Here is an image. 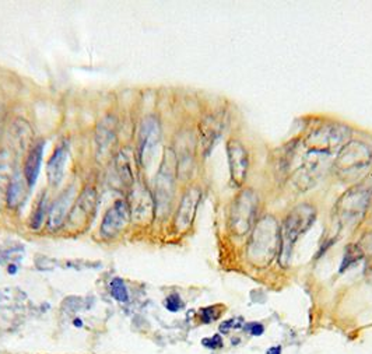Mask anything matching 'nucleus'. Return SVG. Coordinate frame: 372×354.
<instances>
[{
  "label": "nucleus",
  "mask_w": 372,
  "mask_h": 354,
  "mask_svg": "<svg viewBox=\"0 0 372 354\" xmlns=\"http://www.w3.org/2000/svg\"><path fill=\"white\" fill-rule=\"evenodd\" d=\"M315 220H316V210L311 204H298L288 213L280 228L279 255H280L281 266H287L293 255L294 245L302 234H305L311 228Z\"/></svg>",
  "instance_id": "1"
},
{
  "label": "nucleus",
  "mask_w": 372,
  "mask_h": 354,
  "mask_svg": "<svg viewBox=\"0 0 372 354\" xmlns=\"http://www.w3.org/2000/svg\"><path fill=\"white\" fill-rule=\"evenodd\" d=\"M280 251V228L272 216H265L256 224L248 247L249 261L256 266H266Z\"/></svg>",
  "instance_id": "2"
},
{
  "label": "nucleus",
  "mask_w": 372,
  "mask_h": 354,
  "mask_svg": "<svg viewBox=\"0 0 372 354\" xmlns=\"http://www.w3.org/2000/svg\"><path fill=\"white\" fill-rule=\"evenodd\" d=\"M372 163L371 149L358 140L348 142L339 151L334 161V171L344 181H354L359 178Z\"/></svg>",
  "instance_id": "3"
},
{
  "label": "nucleus",
  "mask_w": 372,
  "mask_h": 354,
  "mask_svg": "<svg viewBox=\"0 0 372 354\" xmlns=\"http://www.w3.org/2000/svg\"><path fill=\"white\" fill-rule=\"evenodd\" d=\"M372 199V185L352 186L336 204V217L341 227L358 223L364 217Z\"/></svg>",
  "instance_id": "4"
},
{
  "label": "nucleus",
  "mask_w": 372,
  "mask_h": 354,
  "mask_svg": "<svg viewBox=\"0 0 372 354\" xmlns=\"http://www.w3.org/2000/svg\"><path fill=\"white\" fill-rule=\"evenodd\" d=\"M351 131L340 124H325L313 129L307 138L304 145L307 150L320 151L332 156L336 150H340L348 143Z\"/></svg>",
  "instance_id": "5"
},
{
  "label": "nucleus",
  "mask_w": 372,
  "mask_h": 354,
  "mask_svg": "<svg viewBox=\"0 0 372 354\" xmlns=\"http://www.w3.org/2000/svg\"><path fill=\"white\" fill-rule=\"evenodd\" d=\"M258 211V196L252 190H242L231 207L229 227L235 235H245L255 223Z\"/></svg>",
  "instance_id": "6"
},
{
  "label": "nucleus",
  "mask_w": 372,
  "mask_h": 354,
  "mask_svg": "<svg viewBox=\"0 0 372 354\" xmlns=\"http://www.w3.org/2000/svg\"><path fill=\"white\" fill-rule=\"evenodd\" d=\"M176 158L172 151H167L164 157L161 168L158 171L156 179V210L157 211H168L171 200H172V190H174V179H175Z\"/></svg>",
  "instance_id": "7"
},
{
  "label": "nucleus",
  "mask_w": 372,
  "mask_h": 354,
  "mask_svg": "<svg viewBox=\"0 0 372 354\" xmlns=\"http://www.w3.org/2000/svg\"><path fill=\"white\" fill-rule=\"evenodd\" d=\"M227 157H228L231 179L236 186H241L248 174V151L239 140H229L227 143Z\"/></svg>",
  "instance_id": "8"
},
{
  "label": "nucleus",
  "mask_w": 372,
  "mask_h": 354,
  "mask_svg": "<svg viewBox=\"0 0 372 354\" xmlns=\"http://www.w3.org/2000/svg\"><path fill=\"white\" fill-rule=\"evenodd\" d=\"M132 218L131 206L125 200H117L111 209L106 211L101 224V232L105 237H113L119 234L129 224Z\"/></svg>",
  "instance_id": "9"
},
{
  "label": "nucleus",
  "mask_w": 372,
  "mask_h": 354,
  "mask_svg": "<svg viewBox=\"0 0 372 354\" xmlns=\"http://www.w3.org/2000/svg\"><path fill=\"white\" fill-rule=\"evenodd\" d=\"M131 213L132 217L139 223L150 221L156 213V202L151 197L150 192L146 189L143 185H137L133 189Z\"/></svg>",
  "instance_id": "10"
},
{
  "label": "nucleus",
  "mask_w": 372,
  "mask_h": 354,
  "mask_svg": "<svg viewBox=\"0 0 372 354\" xmlns=\"http://www.w3.org/2000/svg\"><path fill=\"white\" fill-rule=\"evenodd\" d=\"M97 206V192L94 188H85L76 200L74 207L70 210L69 220L72 224H81L90 220Z\"/></svg>",
  "instance_id": "11"
},
{
  "label": "nucleus",
  "mask_w": 372,
  "mask_h": 354,
  "mask_svg": "<svg viewBox=\"0 0 372 354\" xmlns=\"http://www.w3.org/2000/svg\"><path fill=\"white\" fill-rule=\"evenodd\" d=\"M200 195L202 193L197 188H190L185 193L175 217V228L178 231H185L192 224L196 213V207L200 200Z\"/></svg>",
  "instance_id": "12"
},
{
  "label": "nucleus",
  "mask_w": 372,
  "mask_h": 354,
  "mask_svg": "<svg viewBox=\"0 0 372 354\" xmlns=\"http://www.w3.org/2000/svg\"><path fill=\"white\" fill-rule=\"evenodd\" d=\"M160 138V129L158 124L154 119H147L142 128V136H140V157L143 165H149L153 158L154 149L158 143Z\"/></svg>",
  "instance_id": "13"
},
{
  "label": "nucleus",
  "mask_w": 372,
  "mask_h": 354,
  "mask_svg": "<svg viewBox=\"0 0 372 354\" xmlns=\"http://www.w3.org/2000/svg\"><path fill=\"white\" fill-rule=\"evenodd\" d=\"M73 196H74V190H73V188H70L53 203L52 209L49 211V218H48L49 229H58L65 224L66 214L70 209Z\"/></svg>",
  "instance_id": "14"
},
{
  "label": "nucleus",
  "mask_w": 372,
  "mask_h": 354,
  "mask_svg": "<svg viewBox=\"0 0 372 354\" xmlns=\"http://www.w3.org/2000/svg\"><path fill=\"white\" fill-rule=\"evenodd\" d=\"M66 160H67V150H66L65 146H60L58 147L53 156L48 163V179L53 186H58L60 184V181L63 179L65 175V167H66Z\"/></svg>",
  "instance_id": "15"
},
{
  "label": "nucleus",
  "mask_w": 372,
  "mask_h": 354,
  "mask_svg": "<svg viewBox=\"0 0 372 354\" xmlns=\"http://www.w3.org/2000/svg\"><path fill=\"white\" fill-rule=\"evenodd\" d=\"M42 154H44V145L38 143L35 147H33V150L30 151L27 157L24 177H26L28 186H34L37 182L39 170H41V163H42Z\"/></svg>",
  "instance_id": "16"
},
{
  "label": "nucleus",
  "mask_w": 372,
  "mask_h": 354,
  "mask_svg": "<svg viewBox=\"0 0 372 354\" xmlns=\"http://www.w3.org/2000/svg\"><path fill=\"white\" fill-rule=\"evenodd\" d=\"M26 182L19 175H16L10 181V186L7 192V203L10 207H17L23 202V199L26 196Z\"/></svg>",
  "instance_id": "17"
},
{
  "label": "nucleus",
  "mask_w": 372,
  "mask_h": 354,
  "mask_svg": "<svg viewBox=\"0 0 372 354\" xmlns=\"http://www.w3.org/2000/svg\"><path fill=\"white\" fill-rule=\"evenodd\" d=\"M365 256V252L361 248L359 244H352V245H348L344 251V258H343V262H341V268H340V272H344L348 268L354 266L355 263H358L359 261H362Z\"/></svg>",
  "instance_id": "18"
},
{
  "label": "nucleus",
  "mask_w": 372,
  "mask_h": 354,
  "mask_svg": "<svg viewBox=\"0 0 372 354\" xmlns=\"http://www.w3.org/2000/svg\"><path fill=\"white\" fill-rule=\"evenodd\" d=\"M109 290H111L112 297L119 302L129 301V293L125 286V282L120 277H115L109 284Z\"/></svg>",
  "instance_id": "19"
},
{
  "label": "nucleus",
  "mask_w": 372,
  "mask_h": 354,
  "mask_svg": "<svg viewBox=\"0 0 372 354\" xmlns=\"http://www.w3.org/2000/svg\"><path fill=\"white\" fill-rule=\"evenodd\" d=\"M117 171H119L120 177H122V179H123L126 184H132L133 182V171H132L129 158H128V156L125 153L119 154V158H117Z\"/></svg>",
  "instance_id": "20"
},
{
  "label": "nucleus",
  "mask_w": 372,
  "mask_h": 354,
  "mask_svg": "<svg viewBox=\"0 0 372 354\" xmlns=\"http://www.w3.org/2000/svg\"><path fill=\"white\" fill-rule=\"evenodd\" d=\"M9 186H10V175H9V170L6 165H0V206L2 202L9 192Z\"/></svg>",
  "instance_id": "21"
},
{
  "label": "nucleus",
  "mask_w": 372,
  "mask_h": 354,
  "mask_svg": "<svg viewBox=\"0 0 372 354\" xmlns=\"http://www.w3.org/2000/svg\"><path fill=\"white\" fill-rule=\"evenodd\" d=\"M164 305L170 312H178V311H181L183 308V301L181 300L179 294H171L165 298Z\"/></svg>",
  "instance_id": "22"
},
{
  "label": "nucleus",
  "mask_w": 372,
  "mask_h": 354,
  "mask_svg": "<svg viewBox=\"0 0 372 354\" xmlns=\"http://www.w3.org/2000/svg\"><path fill=\"white\" fill-rule=\"evenodd\" d=\"M45 211H46V199H42L33 216V223H31L33 228L37 229L41 227V224L44 221V217H45Z\"/></svg>",
  "instance_id": "23"
},
{
  "label": "nucleus",
  "mask_w": 372,
  "mask_h": 354,
  "mask_svg": "<svg viewBox=\"0 0 372 354\" xmlns=\"http://www.w3.org/2000/svg\"><path fill=\"white\" fill-rule=\"evenodd\" d=\"M220 316V312H217V307H207V308L200 309V318L204 323L215 321Z\"/></svg>",
  "instance_id": "24"
},
{
  "label": "nucleus",
  "mask_w": 372,
  "mask_h": 354,
  "mask_svg": "<svg viewBox=\"0 0 372 354\" xmlns=\"http://www.w3.org/2000/svg\"><path fill=\"white\" fill-rule=\"evenodd\" d=\"M202 344L204 347L211 348V350L222 347L221 336H220V334H214V336H211V337H206V339H203L202 340Z\"/></svg>",
  "instance_id": "25"
},
{
  "label": "nucleus",
  "mask_w": 372,
  "mask_h": 354,
  "mask_svg": "<svg viewBox=\"0 0 372 354\" xmlns=\"http://www.w3.org/2000/svg\"><path fill=\"white\" fill-rule=\"evenodd\" d=\"M245 330L252 334V336H262L265 333V326L262 325L261 322H249V323L245 325Z\"/></svg>",
  "instance_id": "26"
},
{
  "label": "nucleus",
  "mask_w": 372,
  "mask_h": 354,
  "mask_svg": "<svg viewBox=\"0 0 372 354\" xmlns=\"http://www.w3.org/2000/svg\"><path fill=\"white\" fill-rule=\"evenodd\" d=\"M242 326V319H228V321H225L224 323L220 325V332L221 333H227L229 332L231 329H238Z\"/></svg>",
  "instance_id": "27"
},
{
  "label": "nucleus",
  "mask_w": 372,
  "mask_h": 354,
  "mask_svg": "<svg viewBox=\"0 0 372 354\" xmlns=\"http://www.w3.org/2000/svg\"><path fill=\"white\" fill-rule=\"evenodd\" d=\"M63 305H65V311H67V312H76V311H78V309L81 308V301L80 300H77V298H74V297H72V298H69V300H66L65 302H63Z\"/></svg>",
  "instance_id": "28"
},
{
  "label": "nucleus",
  "mask_w": 372,
  "mask_h": 354,
  "mask_svg": "<svg viewBox=\"0 0 372 354\" xmlns=\"http://www.w3.org/2000/svg\"><path fill=\"white\" fill-rule=\"evenodd\" d=\"M364 275H365V279L368 280V283H371L372 284V254L366 258Z\"/></svg>",
  "instance_id": "29"
},
{
  "label": "nucleus",
  "mask_w": 372,
  "mask_h": 354,
  "mask_svg": "<svg viewBox=\"0 0 372 354\" xmlns=\"http://www.w3.org/2000/svg\"><path fill=\"white\" fill-rule=\"evenodd\" d=\"M266 354H281V346H273L266 351Z\"/></svg>",
  "instance_id": "30"
},
{
  "label": "nucleus",
  "mask_w": 372,
  "mask_h": 354,
  "mask_svg": "<svg viewBox=\"0 0 372 354\" xmlns=\"http://www.w3.org/2000/svg\"><path fill=\"white\" fill-rule=\"evenodd\" d=\"M16 272H17V268H16L14 265H10V266H9V273H10V275H14Z\"/></svg>",
  "instance_id": "31"
},
{
  "label": "nucleus",
  "mask_w": 372,
  "mask_h": 354,
  "mask_svg": "<svg viewBox=\"0 0 372 354\" xmlns=\"http://www.w3.org/2000/svg\"><path fill=\"white\" fill-rule=\"evenodd\" d=\"M74 326H77V328H81L83 326V322H81V319H74Z\"/></svg>",
  "instance_id": "32"
},
{
  "label": "nucleus",
  "mask_w": 372,
  "mask_h": 354,
  "mask_svg": "<svg viewBox=\"0 0 372 354\" xmlns=\"http://www.w3.org/2000/svg\"><path fill=\"white\" fill-rule=\"evenodd\" d=\"M371 220H372V214H371Z\"/></svg>",
  "instance_id": "33"
}]
</instances>
